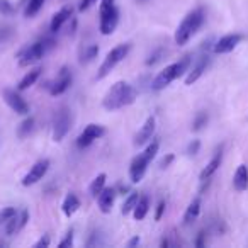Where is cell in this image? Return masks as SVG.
I'll use <instances>...</instances> for the list:
<instances>
[{"label":"cell","mask_w":248,"mask_h":248,"mask_svg":"<svg viewBox=\"0 0 248 248\" xmlns=\"http://www.w3.org/2000/svg\"><path fill=\"white\" fill-rule=\"evenodd\" d=\"M73 245V231L70 230L68 233H66V238L65 240L62 241V243H60V248H66V247H72Z\"/></svg>","instance_id":"cell-34"},{"label":"cell","mask_w":248,"mask_h":248,"mask_svg":"<svg viewBox=\"0 0 248 248\" xmlns=\"http://www.w3.org/2000/svg\"><path fill=\"white\" fill-rule=\"evenodd\" d=\"M45 2L46 0H29L28 4H26L24 16L26 17H34V16L43 9V4H45Z\"/></svg>","instance_id":"cell-25"},{"label":"cell","mask_w":248,"mask_h":248,"mask_svg":"<svg viewBox=\"0 0 248 248\" xmlns=\"http://www.w3.org/2000/svg\"><path fill=\"white\" fill-rule=\"evenodd\" d=\"M104 135H106L104 126H100V124H89L82 131V135L78 136V140H77V146H78V148H87V146L92 145L95 140L102 138Z\"/></svg>","instance_id":"cell-9"},{"label":"cell","mask_w":248,"mask_h":248,"mask_svg":"<svg viewBox=\"0 0 248 248\" xmlns=\"http://www.w3.org/2000/svg\"><path fill=\"white\" fill-rule=\"evenodd\" d=\"M189 65H190V58L189 56H184L180 62L165 66V70H162V72L155 77V80H153V83H152V89L153 90H163L165 87H169L173 80H177L186 72H189Z\"/></svg>","instance_id":"cell-3"},{"label":"cell","mask_w":248,"mask_h":248,"mask_svg":"<svg viewBox=\"0 0 248 248\" xmlns=\"http://www.w3.org/2000/svg\"><path fill=\"white\" fill-rule=\"evenodd\" d=\"M199 211H201V199L199 197H196V199L189 204L186 214H184V223L186 224L194 223V221L197 219V216H199Z\"/></svg>","instance_id":"cell-21"},{"label":"cell","mask_w":248,"mask_h":248,"mask_svg":"<svg viewBox=\"0 0 248 248\" xmlns=\"http://www.w3.org/2000/svg\"><path fill=\"white\" fill-rule=\"evenodd\" d=\"M158 146H160L158 141L150 143V145L146 146L145 152L140 153L138 156H135V158H133L131 165H129V179H131V182L136 184V182H140L143 177H145L150 162H152V160L155 158L156 153H158Z\"/></svg>","instance_id":"cell-4"},{"label":"cell","mask_w":248,"mask_h":248,"mask_svg":"<svg viewBox=\"0 0 248 248\" xmlns=\"http://www.w3.org/2000/svg\"><path fill=\"white\" fill-rule=\"evenodd\" d=\"M78 209H80V199L75 196V194H68L62 204L63 214H65L66 217H70V216H73Z\"/></svg>","instance_id":"cell-19"},{"label":"cell","mask_w":248,"mask_h":248,"mask_svg":"<svg viewBox=\"0 0 248 248\" xmlns=\"http://www.w3.org/2000/svg\"><path fill=\"white\" fill-rule=\"evenodd\" d=\"M199 148H201V141L199 140H194V141L187 146V153H189V155H196V153L199 152Z\"/></svg>","instance_id":"cell-33"},{"label":"cell","mask_w":248,"mask_h":248,"mask_svg":"<svg viewBox=\"0 0 248 248\" xmlns=\"http://www.w3.org/2000/svg\"><path fill=\"white\" fill-rule=\"evenodd\" d=\"M72 14H73L72 7H63L60 12H56V14L53 16V19H51V24H49L51 32H58L60 29L63 28V24H65V22L72 17Z\"/></svg>","instance_id":"cell-17"},{"label":"cell","mask_w":248,"mask_h":248,"mask_svg":"<svg viewBox=\"0 0 248 248\" xmlns=\"http://www.w3.org/2000/svg\"><path fill=\"white\" fill-rule=\"evenodd\" d=\"M136 95H138L136 89L133 85H129L128 82H116L104 95L102 106L107 110H117L121 107H126L135 102Z\"/></svg>","instance_id":"cell-1"},{"label":"cell","mask_w":248,"mask_h":248,"mask_svg":"<svg viewBox=\"0 0 248 248\" xmlns=\"http://www.w3.org/2000/svg\"><path fill=\"white\" fill-rule=\"evenodd\" d=\"M70 123H72V119H70V110L66 109V107L60 109V112L56 114V117H55V123H53V140H55V141H62V140L68 135Z\"/></svg>","instance_id":"cell-8"},{"label":"cell","mask_w":248,"mask_h":248,"mask_svg":"<svg viewBox=\"0 0 248 248\" xmlns=\"http://www.w3.org/2000/svg\"><path fill=\"white\" fill-rule=\"evenodd\" d=\"M160 56H163V51H162V49H158V51H156L155 55L150 56V60H146V65H155L156 62H160V60H162Z\"/></svg>","instance_id":"cell-35"},{"label":"cell","mask_w":248,"mask_h":248,"mask_svg":"<svg viewBox=\"0 0 248 248\" xmlns=\"http://www.w3.org/2000/svg\"><path fill=\"white\" fill-rule=\"evenodd\" d=\"M233 187L238 192H243L248 189V167L247 165H240L234 172L233 177Z\"/></svg>","instance_id":"cell-18"},{"label":"cell","mask_w":248,"mask_h":248,"mask_svg":"<svg viewBox=\"0 0 248 248\" xmlns=\"http://www.w3.org/2000/svg\"><path fill=\"white\" fill-rule=\"evenodd\" d=\"M99 16H100V32L104 36H109L114 32V29L117 28L119 22V11H117L116 0H100L99 7Z\"/></svg>","instance_id":"cell-5"},{"label":"cell","mask_w":248,"mask_h":248,"mask_svg":"<svg viewBox=\"0 0 248 248\" xmlns=\"http://www.w3.org/2000/svg\"><path fill=\"white\" fill-rule=\"evenodd\" d=\"M97 55H99V46H95V45L87 46V48H83V51L80 53V62L89 63V62H92Z\"/></svg>","instance_id":"cell-26"},{"label":"cell","mask_w":248,"mask_h":248,"mask_svg":"<svg viewBox=\"0 0 248 248\" xmlns=\"http://www.w3.org/2000/svg\"><path fill=\"white\" fill-rule=\"evenodd\" d=\"M17 214L16 207H5V209L0 211V224H5L11 217H14Z\"/></svg>","instance_id":"cell-30"},{"label":"cell","mask_w":248,"mask_h":248,"mask_svg":"<svg viewBox=\"0 0 248 248\" xmlns=\"http://www.w3.org/2000/svg\"><path fill=\"white\" fill-rule=\"evenodd\" d=\"M2 95H4V100L7 102V106L11 107L16 114L26 116V114L29 112V104L19 95V92H16V90H12V89H4Z\"/></svg>","instance_id":"cell-10"},{"label":"cell","mask_w":248,"mask_h":248,"mask_svg":"<svg viewBox=\"0 0 248 248\" xmlns=\"http://www.w3.org/2000/svg\"><path fill=\"white\" fill-rule=\"evenodd\" d=\"M48 169H49L48 160H39V162H36L34 165L29 169V172L24 175V179H22V186L29 187V186H34V184H38L39 180L46 175Z\"/></svg>","instance_id":"cell-11"},{"label":"cell","mask_w":248,"mask_h":248,"mask_svg":"<svg viewBox=\"0 0 248 248\" xmlns=\"http://www.w3.org/2000/svg\"><path fill=\"white\" fill-rule=\"evenodd\" d=\"M140 241H141V240H140V236H135V238H133V240L128 243V247H129V248L136 247V245H140Z\"/></svg>","instance_id":"cell-40"},{"label":"cell","mask_w":248,"mask_h":248,"mask_svg":"<svg viewBox=\"0 0 248 248\" xmlns=\"http://www.w3.org/2000/svg\"><path fill=\"white\" fill-rule=\"evenodd\" d=\"M32 128H34V119H32V117L24 119L21 123V126H19V129H17L19 138H26V136H29V133L32 131Z\"/></svg>","instance_id":"cell-28"},{"label":"cell","mask_w":248,"mask_h":248,"mask_svg":"<svg viewBox=\"0 0 248 248\" xmlns=\"http://www.w3.org/2000/svg\"><path fill=\"white\" fill-rule=\"evenodd\" d=\"M148 211H150V199L146 196L140 197L138 202H136V206H135V209H133L135 219H138V221L145 219V216L148 214Z\"/></svg>","instance_id":"cell-22"},{"label":"cell","mask_w":248,"mask_h":248,"mask_svg":"<svg viewBox=\"0 0 248 248\" xmlns=\"http://www.w3.org/2000/svg\"><path fill=\"white\" fill-rule=\"evenodd\" d=\"M106 180H107V175L106 173H99V175L95 177V179L92 180V184H90L89 187V192L92 197H97L100 194V190L106 187Z\"/></svg>","instance_id":"cell-24"},{"label":"cell","mask_w":248,"mask_h":248,"mask_svg":"<svg viewBox=\"0 0 248 248\" xmlns=\"http://www.w3.org/2000/svg\"><path fill=\"white\" fill-rule=\"evenodd\" d=\"M11 34H12V29H11V28H4V29H0V43H4L5 39H7Z\"/></svg>","instance_id":"cell-38"},{"label":"cell","mask_w":248,"mask_h":248,"mask_svg":"<svg viewBox=\"0 0 248 248\" xmlns=\"http://www.w3.org/2000/svg\"><path fill=\"white\" fill-rule=\"evenodd\" d=\"M173 158H175V156H173L172 153H169L167 156H163L162 162H160V169H167V167H169L170 163L173 162Z\"/></svg>","instance_id":"cell-36"},{"label":"cell","mask_w":248,"mask_h":248,"mask_svg":"<svg viewBox=\"0 0 248 248\" xmlns=\"http://www.w3.org/2000/svg\"><path fill=\"white\" fill-rule=\"evenodd\" d=\"M70 85H72V73H70V70L66 66H63L60 70L58 77L55 78V82L49 85V93L51 95H62L63 92H66L70 89Z\"/></svg>","instance_id":"cell-13"},{"label":"cell","mask_w":248,"mask_h":248,"mask_svg":"<svg viewBox=\"0 0 248 248\" xmlns=\"http://www.w3.org/2000/svg\"><path fill=\"white\" fill-rule=\"evenodd\" d=\"M207 65H209V56L206 55V56H202L199 62H197V65L194 66V68L189 72V75L186 77V85H192L194 82H197V80L201 78V75L206 72Z\"/></svg>","instance_id":"cell-16"},{"label":"cell","mask_w":248,"mask_h":248,"mask_svg":"<svg viewBox=\"0 0 248 248\" xmlns=\"http://www.w3.org/2000/svg\"><path fill=\"white\" fill-rule=\"evenodd\" d=\"M93 4H97V0H80V5H78V11L80 12H85L92 7Z\"/></svg>","instance_id":"cell-32"},{"label":"cell","mask_w":248,"mask_h":248,"mask_svg":"<svg viewBox=\"0 0 248 248\" xmlns=\"http://www.w3.org/2000/svg\"><path fill=\"white\" fill-rule=\"evenodd\" d=\"M138 199H140L138 192H131V194H129L128 199L124 201L121 213H123V214H129V213H131V211L135 209V206H136V202H138Z\"/></svg>","instance_id":"cell-27"},{"label":"cell","mask_w":248,"mask_h":248,"mask_svg":"<svg viewBox=\"0 0 248 248\" xmlns=\"http://www.w3.org/2000/svg\"><path fill=\"white\" fill-rule=\"evenodd\" d=\"M46 247H49V236L48 234H45V236H43L41 240L34 245V248H46Z\"/></svg>","instance_id":"cell-37"},{"label":"cell","mask_w":248,"mask_h":248,"mask_svg":"<svg viewBox=\"0 0 248 248\" xmlns=\"http://www.w3.org/2000/svg\"><path fill=\"white\" fill-rule=\"evenodd\" d=\"M39 75H41V68H34V70H31L29 73H26L24 78L19 82L17 90H26V89H29L31 85H34L36 80L39 78Z\"/></svg>","instance_id":"cell-23"},{"label":"cell","mask_w":248,"mask_h":248,"mask_svg":"<svg viewBox=\"0 0 248 248\" xmlns=\"http://www.w3.org/2000/svg\"><path fill=\"white\" fill-rule=\"evenodd\" d=\"M241 41H243V34H226L214 43L213 51L216 53V55H224V53L233 51Z\"/></svg>","instance_id":"cell-12"},{"label":"cell","mask_w":248,"mask_h":248,"mask_svg":"<svg viewBox=\"0 0 248 248\" xmlns=\"http://www.w3.org/2000/svg\"><path fill=\"white\" fill-rule=\"evenodd\" d=\"M0 12H2V14H5V16H9V14H12V12H14V7L9 4L7 0H0Z\"/></svg>","instance_id":"cell-31"},{"label":"cell","mask_w":248,"mask_h":248,"mask_svg":"<svg viewBox=\"0 0 248 248\" xmlns=\"http://www.w3.org/2000/svg\"><path fill=\"white\" fill-rule=\"evenodd\" d=\"M55 46V41L53 39H43V41L32 43V45L26 46L21 53H19V66H29L32 63L39 62L49 49H53Z\"/></svg>","instance_id":"cell-6"},{"label":"cell","mask_w":248,"mask_h":248,"mask_svg":"<svg viewBox=\"0 0 248 248\" xmlns=\"http://www.w3.org/2000/svg\"><path fill=\"white\" fill-rule=\"evenodd\" d=\"M97 202H99V207L102 213H110V209H112L114 206V199H116V190L114 189H109V187H104L102 190H100V194L95 197Z\"/></svg>","instance_id":"cell-15"},{"label":"cell","mask_w":248,"mask_h":248,"mask_svg":"<svg viewBox=\"0 0 248 248\" xmlns=\"http://www.w3.org/2000/svg\"><path fill=\"white\" fill-rule=\"evenodd\" d=\"M153 133H155V117H148V119L145 121V124L141 126V129H140L138 133H136L135 136V146H143L146 145V143L152 140Z\"/></svg>","instance_id":"cell-14"},{"label":"cell","mask_w":248,"mask_h":248,"mask_svg":"<svg viewBox=\"0 0 248 248\" xmlns=\"http://www.w3.org/2000/svg\"><path fill=\"white\" fill-rule=\"evenodd\" d=\"M204 24V11L202 9H194L192 12L182 19L175 31V43L179 46H184L189 43V39L199 31V28Z\"/></svg>","instance_id":"cell-2"},{"label":"cell","mask_w":248,"mask_h":248,"mask_svg":"<svg viewBox=\"0 0 248 248\" xmlns=\"http://www.w3.org/2000/svg\"><path fill=\"white\" fill-rule=\"evenodd\" d=\"M163 211H165V202H160L158 206H156V214H155V219L156 221H160L162 219V216H163Z\"/></svg>","instance_id":"cell-39"},{"label":"cell","mask_w":248,"mask_h":248,"mask_svg":"<svg viewBox=\"0 0 248 248\" xmlns=\"http://www.w3.org/2000/svg\"><path fill=\"white\" fill-rule=\"evenodd\" d=\"M129 49H131V45H119L116 46V48H112L109 53H107V56L104 58L102 65H100L99 68V73H97V78H104V77H107L110 73V70L116 68V65H119L121 62H123L126 56H128Z\"/></svg>","instance_id":"cell-7"},{"label":"cell","mask_w":248,"mask_h":248,"mask_svg":"<svg viewBox=\"0 0 248 248\" xmlns=\"http://www.w3.org/2000/svg\"><path fill=\"white\" fill-rule=\"evenodd\" d=\"M221 160H223V153H221V150H219V152H217L216 155L213 156V160H211V162L206 165V169L201 172V180H209L211 175H213V173L216 172L217 169H219Z\"/></svg>","instance_id":"cell-20"},{"label":"cell","mask_w":248,"mask_h":248,"mask_svg":"<svg viewBox=\"0 0 248 248\" xmlns=\"http://www.w3.org/2000/svg\"><path fill=\"white\" fill-rule=\"evenodd\" d=\"M141 2H145V0H141Z\"/></svg>","instance_id":"cell-41"},{"label":"cell","mask_w":248,"mask_h":248,"mask_svg":"<svg viewBox=\"0 0 248 248\" xmlns=\"http://www.w3.org/2000/svg\"><path fill=\"white\" fill-rule=\"evenodd\" d=\"M206 124H207V114L206 112H199L196 116V119H194V123H192V131H201Z\"/></svg>","instance_id":"cell-29"}]
</instances>
